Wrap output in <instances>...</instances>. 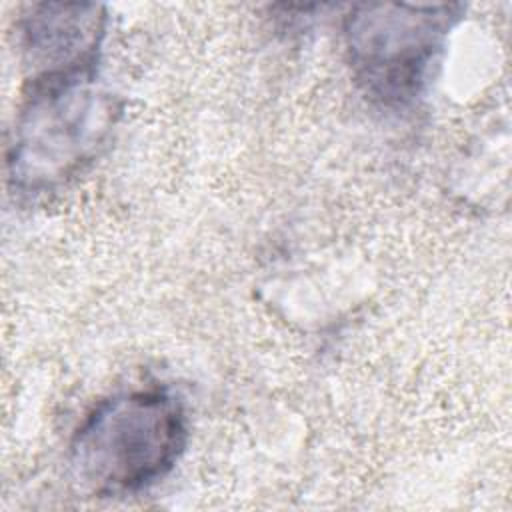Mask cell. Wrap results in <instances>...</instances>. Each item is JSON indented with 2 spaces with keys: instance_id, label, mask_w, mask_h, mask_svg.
Wrapping results in <instances>:
<instances>
[{
  "instance_id": "obj_1",
  "label": "cell",
  "mask_w": 512,
  "mask_h": 512,
  "mask_svg": "<svg viewBox=\"0 0 512 512\" xmlns=\"http://www.w3.org/2000/svg\"><path fill=\"white\" fill-rule=\"evenodd\" d=\"M186 412L166 390H130L102 400L70 442V470L92 496L136 494L164 478L184 452Z\"/></svg>"
},
{
  "instance_id": "obj_2",
  "label": "cell",
  "mask_w": 512,
  "mask_h": 512,
  "mask_svg": "<svg viewBox=\"0 0 512 512\" xmlns=\"http://www.w3.org/2000/svg\"><path fill=\"white\" fill-rule=\"evenodd\" d=\"M30 80L10 164L16 184L36 192L64 182L92 160L116 108L94 82L96 66Z\"/></svg>"
},
{
  "instance_id": "obj_3",
  "label": "cell",
  "mask_w": 512,
  "mask_h": 512,
  "mask_svg": "<svg viewBox=\"0 0 512 512\" xmlns=\"http://www.w3.org/2000/svg\"><path fill=\"white\" fill-rule=\"evenodd\" d=\"M460 4H360L344 20L348 62L364 92L386 104H408L426 88Z\"/></svg>"
},
{
  "instance_id": "obj_4",
  "label": "cell",
  "mask_w": 512,
  "mask_h": 512,
  "mask_svg": "<svg viewBox=\"0 0 512 512\" xmlns=\"http://www.w3.org/2000/svg\"><path fill=\"white\" fill-rule=\"evenodd\" d=\"M106 16L96 4H40L24 20V50L34 76L96 66ZM32 76V78H34Z\"/></svg>"
}]
</instances>
